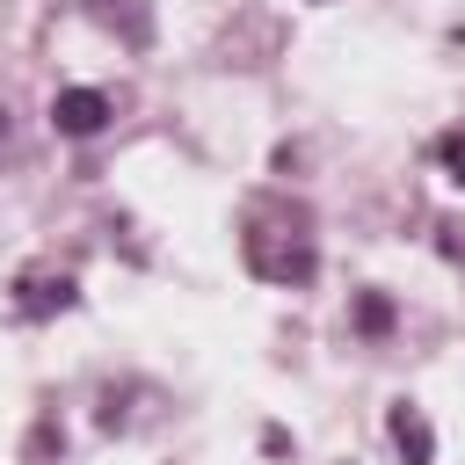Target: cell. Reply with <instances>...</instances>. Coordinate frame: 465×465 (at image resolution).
Listing matches in <instances>:
<instances>
[{"instance_id":"3957f363","label":"cell","mask_w":465,"mask_h":465,"mask_svg":"<svg viewBox=\"0 0 465 465\" xmlns=\"http://www.w3.org/2000/svg\"><path fill=\"white\" fill-rule=\"evenodd\" d=\"M73 276L65 269H22L15 276V312L22 320H51V312H73Z\"/></svg>"},{"instance_id":"277c9868","label":"cell","mask_w":465,"mask_h":465,"mask_svg":"<svg viewBox=\"0 0 465 465\" xmlns=\"http://www.w3.org/2000/svg\"><path fill=\"white\" fill-rule=\"evenodd\" d=\"M385 429H392V443H400V458H407V465H436V436H429L421 407H407V400H400Z\"/></svg>"},{"instance_id":"7a4b0ae2","label":"cell","mask_w":465,"mask_h":465,"mask_svg":"<svg viewBox=\"0 0 465 465\" xmlns=\"http://www.w3.org/2000/svg\"><path fill=\"white\" fill-rule=\"evenodd\" d=\"M109 116H116V109H109L102 87H58V94H51V131H58V138H94Z\"/></svg>"},{"instance_id":"6da1fadb","label":"cell","mask_w":465,"mask_h":465,"mask_svg":"<svg viewBox=\"0 0 465 465\" xmlns=\"http://www.w3.org/2000/svg\"><path fill=\"white\" fill-rule=\"evenodd\" d=\"M240 254L262 283H312V269H320V240H312L305 211H254V225L240 232Z\"/></svg>"},{"instance_id":"5b68a950","label":"cell","mask_w":465,"mask_h":465,"mask_svg":"<svg viewBox=\"0 0 465 465\" xmlns=\"http://www.w3.org/2000/svg\"><path fill=\"white\" fill-rule=\"evenodd\" d=\"M87 7H94L109 29L124 22V36H131V44H145V36H153V22H145V0H87Z\"/></svg>"},{"instance_id":"8992f818","label":"cell","mask_w":465,"mask_h":465,"mask_svg":"<svg viewBox=\"0 0 465 465\" xmlns=\"http://www.w3.org/2000/svg\"><path fill=\"white\" fill-rule=\"evenodd\" d=\"M436 160H443L450 182H465V131H443V138H436Z\"/></svg>"},{"instance_id":"52a82bcc","label":"cell","mask_w":465,"mask_h":465,"mask_svg":"<svg viewBox=\"0 0 465 465\" xmlns=\"http://www.w3.org/2000/svg\"><path fill=\"white\" fill-rule=\"evenodd\" d=\"M356 320L378 334V327H392V305H385V298H363V312H356Z\"/></svg>"}]
</instances>
